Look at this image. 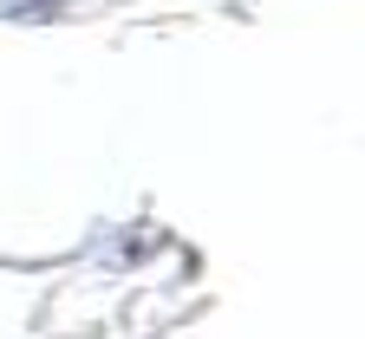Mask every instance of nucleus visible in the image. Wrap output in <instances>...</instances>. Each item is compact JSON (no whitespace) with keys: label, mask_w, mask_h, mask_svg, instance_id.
Here are the masks:
<instances>
[{"label":"nucleus","mask_w":365,"mask_h":339,"mask_svg":"<svg viewBox=\"0 0 365 339\" xmlns=\"http://www.w3.org/2000/svg\"><path fill=\"white\" fill-rule=\"evenodd\" d=\"M66 7L59 0H0V20H14V26H39V20H59Z\"/></svg>","instance_id":"nucleus-1"}]
</instances>
